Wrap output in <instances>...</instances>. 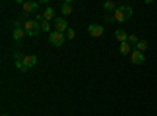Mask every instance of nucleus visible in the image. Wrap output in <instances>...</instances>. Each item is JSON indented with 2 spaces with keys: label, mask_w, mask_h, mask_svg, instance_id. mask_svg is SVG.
Here are the masks:
<instances>
[{
  "label": "nucleus",
  "mask_w": 157,
  "mask_h": 116,
  "mask_svg": "<svg viewBox=\"0 0 157 116\" xmlns=\"http://www.w3.org/2000/svg\"><path fill=\"white\" fill-rule=\"evenodd\" d=\"M61 13H63L64 16L72 14V2H71V0H66V2L61 5Z\"/></svg>",
  "instance_id": "10"
},
{
  "label": "nucleus",
  "mask_w": 157,
  "mask_h": 116,
  "mask_svg": "<svg viewBox=\"0 0 157 116\" xmlns=\"http://www.w3.org/2000/svg\"><path fill=\"white\" fill-rule=\"evenodd\" d=\"M116 8H118V6L115 5V2H105V3H104V9L109 11V13H115Z\"/></svg>",
  "instance_id": "14"
},
{
  "label": "nucleus",
  "mask_w": 157,
  "mask_h": 116,
  "mask_svg": "<svg viewBox=\"0 0 157 116\" xmlns=\"http://www.w3.org/2000/svg\"><path fill=\"white\" fill-rule=\"evenodd\" d=\"M146 49H148V43L146 41H141V39L135 46V50H140V52H143V50H146Z\"/></svg>",
  "instance_id": "16"
},
{
  "label": "nucleus",
  "mask_w": 157,
  "mask_h": 116,
  "mask_svg": "<svg viewBox=\"0 0 157 116\" xmlns=\"http://www.w3.org/2000/svg\"><path fill=\"white\" fill-rule=\"evenodd\" d=\"M22 9L25 14H30V13H35L38 9V3L36 2H25V3H22Z\"/></svg>",
  "instance_id": "7"
},
{
  "label": "nucleus",
  "mask_w": 157,
  "mask_h": 116,
  "mask_svg": "<svg viewBox=\"0 0 157 116\" xmlns=\"http://www.w3.org/2000/svg\"><path fill=\"white\" fill-rule=\"evenodd\" d=\"M43 17H44V21H50V19H55V11H54V8H47V9L44 11Z\"/></svg>",
  "instance_id": "13"
},
{
  "label": "nucleus",
  "mask_w": 157,
  "mask_h": 116,
  "mask_svg": "<svg viewBox=\"0 0 157 116\" xmlns=\"http://www.w3.org/2000/svg\"><path fill=\"white\" fill-rule=\"evenodd\" d=\"M138 41H140V39H138V38H137L135 35H130V36H129V39H127V43H129L130 46H134V47L137 46V43H138Z\"/></svg>",
  "instance_id": "17"
},
{
  "label": "nucleus",
  "mask_w": 157,
  "mask_h": 116,
  "mask_svg": "<svg viewBox=\"0 0 157 116\" xmlns=\"http://www.w3.org/2000/svg\"><path fill=\"white\" fill-rule=\"evenodd\" d=\"M120 54H121V55L132 54V46H130L129 43H121V46H120Z\"/></svg>",
  "instance_id": "12"
},
{
  "label": "nucleus",
  "mask_w": 157,
  "mask_h": 116,
  "mask_svg": "<svg viewBox=\"0 0 157 116\" xmlns=\"http://www.w3.org/2000/svg\"><path fill=\"white\" fill-rule=\"evenodd\" d=\"M130 16H132V8L127 6V5L118 6V8H116V11L113 13V19H115L116 22H120V24H123V22L129 21V19H130Z\"/></svg>",
  "instance_id": "1"
},
{
  "label": "nucleus",
  "mask_w": 157,
  "mask_h": 116,
  "mask_svg": "<svg viewBox=\"0 0 157 116\" xmlns=\"http://www.w3.org/2000/svg\"><path fill=\"white\" fill-rule=\"evenodd\" d=\"M64 41H66V36H64L63 33H60V32H57V30L49 35V43L52 46H55V47H61L64 44Z\"/></svg>",
  "instance_id": "3"
},
{
  "label": "nucleus",
  "mask_w": 157,
  "mask_h": 116,
  "mask_svg": "<svg viewBox=\"0 0 157 116\" xmlns=\"http://www.w3.org/2000/svg\"><path fill=\"white\" fill-rule=\"evenodd\" d=\"M130 60H132V63L134 64H141V63H145V60H146V57H145V54L143 52H140V50H132V54H130Z\"/></svg>",
  "instance_id": "4"
},
{
  "label": "nucleus",
  "mask_w": 157,
  "mask_h": 116,
  "mask_svg": "<svg viewBox=\"0 0 157 116\" xmlns=\"http://www.w3.org/2000/svg\"><path fill=\"white\" fill-rule=\"evenodd\" d=\"M115 38L120 43H127V39H129V36H127V33L123 30V28H118L116 32H115Z\"/></svg>",
  "instance_id": "9"
},
{
  "label": "nucleus",
  "mask_w": 157,
  "mask_h": 116,
  "mask_svg": "<svg viewBox=\"0 0 157 116\" xmlns=\"http://www.w3.org/2000/svg\"><path fill=\"white\" fill-rule=\"evenodd\" d=\"M14 57H16V60H21V58H22V55H21L19 52H16V54H14ZM22 60H24V58H22Z\"/></svg>",
  "instance_id": "20"
},
{
  "label": "nucleus",
  "mask_w": 157,
  "mask_h": 116,
  "mask_svg": "<svg viewBox=\"0 0 157 116\" xmlns=\"http://www.w3.org/2000/svg\"><path fill=\"white\" fill-rule=\"evenodd\" d=\"M39 25H41V32H49V30H50V24H49V21H43Z\"/></svg>",
  "instance_id": "18"
},
{
  "label": "nucleus",
  "mask_w": 157,
  "mask_h": 116,
  "mask_svg": "<svg viewBox=\"0 0 157 116\" xmlns=\"http://www.w3.org/2000/svg\"><path fill=\"white\" fill-rule=\"evenodd\" d=\"M22 61H24V64H25V66H27V68L30 69V68H33L35 64L38 63V58H36V55H25Z\"/></svg>",
  "instance_id": "8"
},
{
  "label": "nucleus",
  "mask_w": 157,
  "mask_h": 116,
  "mask_svg": "<svg viewBox=\"0 0 157 116\" xmlns=\"http://www.w3.org/2000/svg\"><path fill=\"white\" fill-rule=\"evenodd\" d=\"M88 33L91 36H94V38H99V36L104 35V27L102 25H98V24H91L88 27Z\"/></svg>",
  "instance_id": "6"
},
{
  "label": "nucleus",
  "mask_w": 157,
  "mask_h": 116,
  "mask_svg": "<svg viewBox=\"0 0 157 116\" xmlns=\"http://www.w3.org/2000/svg\"><path fill=\"white\" fill-rule=\"evenodd\" d=\"M14 66H16L17 69H21L22 72H27V71H29V68L24 64V61H22V60H16V61H14Z\"/></svg>",
  "instance_id": "15"
},
{
  "label": "nucleus",
  "mask_w": 157,
  "mask_h": 116,
  "mask_svg": "<svg viewBox=\"0 0 157 116\" xmlns=\"http://www.w3.org/2000/svg\"><path fill=\"white\" fill-rule=\"evenodd\" d=\"M55 28H57V32H60V33L68 32V28H69L68 21L64 19V17H55Z\"/></svg>",
  "instance_id": "5"
},
{
  "label": "nucleus",
  "mask_w": 157,
  "mask_h": 116,
  "mask_svg": "<svg viewBox=\"0 0 157 116\" xmlns=\"http://www.w3.org/2000/svg\"><path fill=\"white\" fill-rule=\"evenodd\" d=\"M24 30L29 36L36 38L39 35V32H41V25H39L38 22H35V21H32V19H29V21L24 22Z\"/></svg>",
  "instance_id": "2"
},
{
  "label": "nucleus",
  "mask_w": 157,
  "mask_h": 116,
  "mask_svg": "<svg viewBox=\"0 0 157 116\" xmlns=\"http://www.w3.org/2000/svg\"><path fill=\"white\" fill-rule=\"evenodd\" d=\"M25 35H27V33H25V30H24L22 27H16L14 32H13V38H14L16 41H21Z\"/></svg>",
  "instance_id": "11"
},
{
  "label": "nucleus",
  "mask_w": 157,
  "mask_h": 116,
  "mask_svg": "<svg viewBox=\"0 0 157 116\" xmlns=\"http://www.w3.org/2000/svg\"><path fill=\"white\" fill-rule=\"evenodd\" d=\"M2 116H10V114H6V113H3V114H2Z\"/></svg>",
  "instance_id": "21"
},
{
  "label": "nucleus",
  "mask_w": 157,
  "mask_h": 116,
  "mask_svg": "<svg viewBox=\"0 0 157 116\" xmlns=\"http://www.w3.org/2000/svg\"><path fill=\"white\" fill-rule=\"evenodd\" d=\"M66 33H68V39H74V38H75V32H74V28L69 27Z\"/></svg>",
  "instance_id": "19"
}]
</instances>
